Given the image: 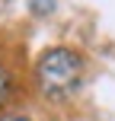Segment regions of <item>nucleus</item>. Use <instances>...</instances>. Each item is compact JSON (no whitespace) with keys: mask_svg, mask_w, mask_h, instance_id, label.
Listing matches in <instances>:
<instances>
[{"mask_svg":"<svg viewBox=\"0 0 115 121\" xmlns=\"http://www.w3.org/2000/svg\"><path fill=\"white\" fill-rule=\"evenodd\" d=\"M26 3H29V10L35 13V16H45V13H51V10H55V3H58V0H26Z\"/></svg>","mask_w":115,"mask_h":121,"instance_id":"obj_3","label":"nucleus"},{"mask_svg":"<svg viewBox=\"0 0 115 121\" xmlns=\"http://www.w3.org/2000/svg\"><path fill=\"white\" fill-rule=\"evenodd\" d=\"M0 121H29V118H23V115H3Z\"/></svg>","mask_w":115,"mask_h":121,"instance_id":"obj_4","label":"nucleus"},{"mask_svg":"<svg viewBox=\"0 0 115 121\" xmlns=\"http://www.w3.org/2000/svg\"><path fill=\"white\" fill-rule=\"evenodd\" d=\"M80 77H83V57L70 48H51L38 57L35 64V80L42 96L48 99H67L77 92Z\"/></svg>","mask_w":115,"mask_h":121,"instance_id":"obj_1","label":"nucleus"},{"mask_svg":"<svg viewBox=\"0 0 115 121\" xmlns=\"http://www.w3.org/2000/svg\"><path fill=\"white\" fill-rule=\"evenodd\" d=\"M10 96H13V80H10V73H6V67L0 64V108L10 102Z\"/></svg>","mask_w":115,"mask_h":121,"instance_id":"obj_2","label":"nucleus"}]
</instances>
